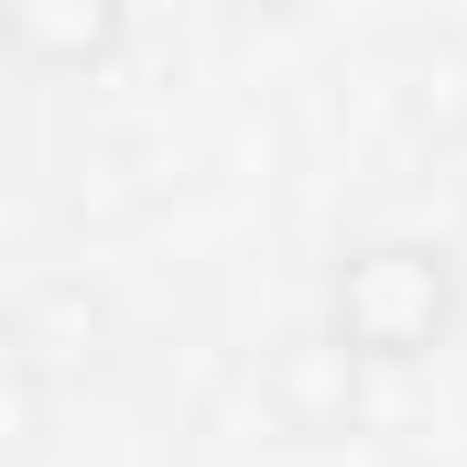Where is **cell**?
I'll list each match as a JSON object with an SVG mask.
<instances>
[{
    "label": "cell",
    "mask_w": 467,
    "mask_h": 467,
    "mask_svg": "<svg viewBox=\"0 0 467 467\" xmlns=\"http://www.w3.org/2000/svg\"><path fill=\"white\" fill-rule=\"evenodd\" d=\"M11 348L33 358L44 380H55V369H77V358H109V305H99V294H88V283L66 272V283H44V294L22 305V327H11Z\"/></svg>",
    "instance_id": "cell-3"
},
{
    "label": "cell",
    "mask_w": 467,
    "mask_h": 467,
    "mask_svg": "<svg viewBox=\"0 0 467 467\" xmlns=\"http://www.w3.org/2000/svg\"><path fill=\"white\" fill-rule=\"evenodd\" d=\"M457 250H435V239H358L348 261H337V283H327V348L348 358V369H413V358H435L457 337Z\"/></svg>",
    "instance_id": "cell-1"
},
{
    "label": "cell",
    "mask_w": 467,
    "mask_h": 467,
    "mask_svg": "<svg viewBox=\"0 0 467 467\" xmlns=\"http://www.w3.org/2000/svg\"><path fill=\"white\" fill-rule=\"evenodd\" d=\"M272 413H283V435H348V413H358V369L327 337H294V348L272 358Z\"/></svg>",
    "instance_id": "cell-2"
},
{
    "label": "cell",
    "mask_w": 467,
    "mask_h": 467,
    "mask_svg": "<svg viewBox=\"0 0 467 467\" xmlns=\"http://www.w3.org/2000/svg\"><path fill=\"white\" fill-rule=\"evenodd\" d=\"M33 435H44V369L22 348H0V457H22Z\"/></svg>",
    "instance_id": "cell-4"
}]
</instances>
